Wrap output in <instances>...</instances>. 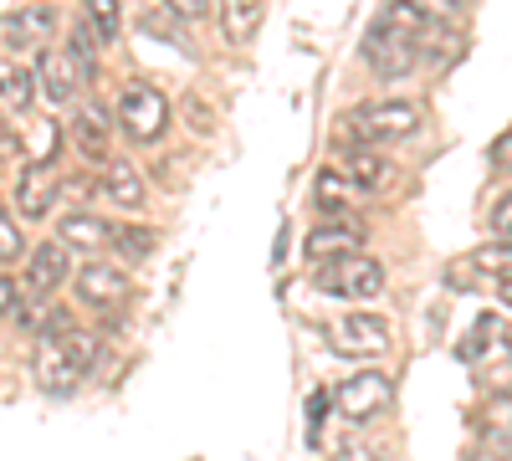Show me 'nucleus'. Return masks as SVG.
<instances>
[{
    "label": "nucleus",
    "instance_id": "aec40b11",
    "mask_svg": "<svg viewBox=\"0 0 512 461\" xmlns=\"http://www.w3.org/2000/svg\"><path fill=\"white\" fill-rule=\"evenodd\" d=\"M344 175L354 190H379L384 185V159L374 149H344Z\"/></svg>",
    "mask_w": 512,
    "mask_h": 461
},
{
    "label": "nucleus",
    "instance_id": "5701e85b",
    "mask_svg": "<svg viewBox=\"0 0 512 461\" xmlns=\"http://www.w3.org/2000/svg\"><path fill=\"white\" fill-rule=\"evenodd\" d=\"M82 16H88V26L98 31V41H113L118 26H123V6H118V0H82Z\"/></svg>",
    "mask_w": 512,
    "mask_h": 461
},
{
    "label": "nucleus",
    "instance_id": "6ab92c4d",
    "mask_svg": "<svg viewBox=\"0 0 512 461\" xmlns=\"http://www.w3.org/2000/svg\"><path fill=\"white\" fill-rule=\"evenodd\" d=\"M349 195H354L349 175H338V170H318V180H313V205H318L323 216H344V211H349Z\"/></svg>",
    "mask_w": 512,
    "mask_h": 461
},
{
    "label": "nucleus",
    "instance_id": "c756f323",
    "mask_svg": "<svg viewBox=\"0 0 512 461\" xmlns=\"http://www.w3.org/2000/svg\"><path fill=\"white\" fill-rule=\"evenodd\" d=\"M333 461H379V456H374V451H369V446H364L359 436H349L344 446H338V451H333Z\"/></svg>",
    "mask_w": 512,
    "mask_h": 461
},
{
    "label": "nucleus",
    "instance_id": "f03ea898",
    "mask_svg": "<svg viewBox=\"0 0 512 461\" xmlns=\"http://www.w3.org/2000/svg\"><path fill=\"white\" fill-rule=\"evenodd\" d=\"M98 364V333L88 328H57V333H41V349H36V385L41 395H72L88 369Z\"/></svg>",
    "mask_w": 512,
    "mask_h": 461
},
{
    "label": "nucleus",
    "instance_id": "b1692460",
    "mask_svg": "<svg viewBox=\"0 0 512 461\" xmlns=\"http://www.w3.org/2000/svg\"><path fill=\"white\" fill-rule=\"evenodd\" d=\"M472 272H487V277H512V241H492V246H477L472 251Z\"/></svg>",
    "mask_w": 512,
    "mask_h": 461
},
{
    "label": "nucleus",
    "instance_id": "4be33fe9",
    "mask_svg": "<svg viewBox=\"0 0 512 461\" xmlns=\"http://www.w3.org/2000/svg\"><path fill=\"white\" fill-rule=\"evenodd\" d=\"M6 26H11V47H21V52H26L31 41H41V36H47V31L57 26V16H52L47 6H36V11H21V16H11Z\"/></svg>",
    "mask_w": 512,
    "mask_h": 461
},
{
    "label": "nucleus",
    "instance_id": "f704fd0d",
    "mask_svg": "<svg viewBox=\"0 0 512 461\" xmlns=\"http://www.w3.org/2000/svg\"><path fill=\"white\" fill-rule=\"evenodd\" d=\"M507 339H512V333H507Z\"/></svg>",
    "mask_w": 512,
    "mask_h": 461
},
{
    "label": "nucleus",
    "instance_id": "dca6fc26",
    "mask_svg": "<svg viewBox=\"0 0 512 461\" xmlns=\"http://www.w3.org/2000/svg\"><path fill=\"white\" fill-rule=\"evenodd\" d=\"M103 190L113 205H123V211H139L144 205V175L134 170V164H123V159H108V175H103Z\"/></svg>",
    "mask_w": 512,
    "mask_h": 461
},
{
    "label": "nucleus",
    "instance_id": "0eeeda50",
    "mask_svg": "<svg viewBox=\"0 0 512 461\" xmlns=\"http://www.w3.org/2000/svg\"><path fill=\"white\" fill-rule=\"evenodd\" d=\"M62 190V159L57 154H41V159H26L21 164V185H16V205H21V216L36 221V216H47L52 211V200Z\"/></svg>",
    "mask_w": 512,
    "mask_h": 461
},
{
    "label": "nucleus",
    "instance_id": "423d86ee",
    "mask_svg": "<svg viewBox=\"0 0 512 461\" xmlns=\"http://www.w3.org/2000/svg\"><path fill=\"white\" fill-rule=\"evenodd\" d=\"M118 123H123V134L134 144H154L169 129V103L154 88L134 82V88H123V98H118Z\"/></svg>",
    "mask_w": 512,
    "mask_h": 461
},
{
    "label": "nucleus",
    "instance_id": "7c9ffc66",
    "mask_svg": "<svg viewBox=\"0 0 512 461\" xmlns=\"http://www.w3.org/2000/svg\"><path fill=\"white\" fill-rule=\"evenodd\" d=\"M159 6H169V11H175L180 21H195V16H205V6H210V0H159Z\"/></svg>",
    "mask_w": 512,
    "mask_h": 461
},
{
    "label": "nucleus",
    "instance_id": "9d476101",
    "mask_svg": "<svg viewBox=\"0 0 512 461\" xmlns=\"http://www.w3.org/2000/svg\"><path fill=\"white\" fill-rule=\"evenodd\" d=\"M67 272H72V246L47 241V246H36V251H31L21 292H26V298H52V292L62 287V277H67Z\"/></svg>",
    "mask_w": 512,
    "mask_h": 461
},
{
    "label": "nucleus",
    "instance_id": "1a4fd4ad",
    "mask_svg": "<svg viewBox=\"0 0 512 461\" xmlns=\"http://www.w3.org/2000/svg\"><path fill=\"white\" fill-rule=\"evenodd\" d=\"M390 374H379V369H364V374H354V380L333 395V405L344 410V421H374V415L390 405Z\"/></svg>",
    "mask_w": 512,
    "mask_h": 461
},
{
    "label": "nucleus",
    "instance_id": "393cba45",
    "mask_svg": "<svg viewBox=\"0 0 512 461\" xmlns=\"http://www.w3.org/2000/svg\"><path fill=\"white\" fill-rule=\"evenodd\" d=\"M482 431L492 441H512V395H492L482 405Z\"/></svg>",
    "mask_w": 512,
    "mask_h": 461
},
{
    "label": "nucleus",
    "instance_id": "39448f33",
    "mask_svg": "<svg viewBox=\"0 0 512 461\" xmlns=\"http://www.w3.org/2000/svg\"><path fill=\"white\" fill-rule=\"evenodd\" d=\"M313 282L328 292V298L364 303V298H379L384 292V267L374 257H364V251H354V257H344V262H323Z\"/></svg>",
    "mask_w": 512,
    "mask_h": 461
},
{
    "label": "nucleus",
    "instance_id": "473e14b6",
    "mask_svg": "<svg viewBox=\"0 0 512 461\" xmlns=\"http://www.w3.org/2000/svg\"><path fill=\"white\" fill-rule=\"evenodd\" d=\"M16 298H21V287H16L11 277H0V318H6V313L16 308Z\"/></svg>",
    "mask_w": 512,
    "mask_h": 461
},
{
    "label": "nucleus",
    "instance_id": "2eb2a0df",
    "mask_svg": "<svg viewBox=\"0 0 512 461\" xmlns=\"http://www.w3.org/2000/svg\"><path fill=\"white\" fill-rule=\"evenodd\" d=\"M262 21H267V0H221V36L231 47H246Z\"/></svg>",
    "mask_w": 512,
    "mask_h": 461
},
{
    "label": "nucleus",
    "instance_id": "2f4dec72",
    "mask_svg": "<svg viewBox=\"0 0 512 461\" xmlns=\"http://www.w3.org/2000/svg\"><path fill=\"white\" fill-rule=\"evenodd\" d=\"M11 159H21V139L0 123V164H11Z\"/></svg>",
    "mask_w": 512,
    "mask_h": 461
},
{
    "label": "nucleus",
    "instance_id": "f3484780",
    "mask_svg": "<svg viewBox=\"0 0 512 461\" xmlns=\"http://www.w3.org/2000/svg\"><path fill=\"white\" fill-rule=\"evenodd\" d=\"M36 98V67H21L16 57H0V103L26 113Z\"/></svg>",
    "mask_w": 512,
    "mask_h": 461
},
{
    "label": "nucleus",
    "instance_id": "a878e982",
    "mask_svg": "<svg viewBox=\"0 0 512 461\" xmlns=\"http://www.w3.org/2000/svg\"><path fill=\"white\" fill-rule=\"evenodd\" d=\"M113 246L123 251V257H149V251L159 246V236L149 231V226H113Z\"/></svg>",
    "mask_w": 512,
    "mask_h": 461
},
{
    "label": "nucleus",
    "instance_id": "20e7f679",
    "mask_svg": "<svg viewBox=\"0 0 512 461\" xmlns=\"http://www.w3.org/2000/svg\"><path fill=\"white\" fill-rule=\"evenodd\" d=\"M323 339L338 359H379L390 354V323L379 313H338L323 323Z\"/></svg>",
    "mask_w": 512,
    "mask_h": 461
},
{
    "label": "nucleus",
    "instance_id": "a211bd4d",
    "mask_svg": "<svg viewBox=\"0 0 512 461\" xmlns=\"http://www.w3.org/2000/svg\"><path fill=\"white\" fill-rule=\"evenodd\" d=\"M57 231H62V236H57L62 246H82V251H103V246H113V226L98 221V216H82V211L67 216Z\"/></svg>",
    "mask_w": 512,
    "mask_h": 461
},
{
    "label": "nucleus",
    "instance_id": "c85d7f7f",
    "mask_svg": "<svg viewBox=\"0 0 512 461\" xmlns=\"http://www.w3.org/2000/svg\"><path fill=\"white\" fill-rule=\"evenodd\" d=\"M492 231H497V241H512V195H502L492 205Z\"/></svg>",
    "mask_w": 512,
    "mask_h": 461
},
{
    "label": "nucleus",
    "instance_id": "6e6552de",
    "mask_svg": "<svg viewBox=\"0 0 512 461\" xmlns=\"http://www.w3.org/2000/svg\"><path fill=\"white\" fill-rule=\"evenodd\" d=\"M512 323L502 318V313H482L477 323H472V333L461 339V359L472 364L477 374L487 369V364H497V359H512Z\"/></svg>",
    "mask_w": 512,
    "mask_h": 461
},
{
    "label": "nucleus",
    "instance_id": "4468645a",
    "mask_svg": "<svg viewBox=\"0 0 512 461\" xmlns=\"http://www.w3.org/2000/svg\"><path fill=\"white\" fill-rule=\"evenodd\" d=\"M72 144L88 154L93 164L108 159V108L103 103H82L77 118H72Z\"/></svg>",
    "mask_w": 512,
    "mask_h": 461
},
{
    "label": "nucleus",
    "instance_id": "f257e3e1",
    "mask_svg": "<svg viewBox=\"0 0 512 461\" xmlns=\"http://www.w3.org/2000/svg\"><path fill=\"white\" fill-rule=\"evenodd\" d=\"M436 16H425L415 0H390L374 26L364 31V62L379 77H405L410 67H420V47H425V31H431Z\"/></svg>",
    "mask_w": 512,
    "mask_h": 461
},
{
    "label": "nucleus",
    "instance_id": "f8f14e48",
    "mask_svg": "<svg viewBox=\"0 0 512 461\" xmlns=\"http://www.w3.org/2000/svg\"><path fill=\"white\" fill-rule=\"evenodd\" d=\"M77 298L88 308H118L128 298V277L108 262H88V267H77Z\"/></svg>",
    "mask_w": 512,
    "mask_h": 461
},
{
    "label": "nucleus",
    "instance_id": "cd10ccee",
    "mask_svg": "<svg viewBox=\"0 0 512 461\" xmlns=\"http://www.w3.org/2000/svg\"><path fill=\"white\" fill-rule=\"evenodd\" d=\"M415 6H420L425 16H436V21H456V16L466 11V0H415Z\"/></svg>",
    "mask_w": 512,
    "mask_h": 461
},
{
    "label": "nucleus",
    "instance_id": "bb28decb",
    "mask_svg": "<svg viewBox=\"0 0 512 461\" xmlns=\"http://www.w3.org/2000/svg\"><path fill=\"white\" fill-rule=\"evenodd\" d=\"M21 246H26V236L16 231V221H11L6 211H0V262H16Z\"/></svg>",
    "mask_w": 512,
    "mask_h": 461
},
{
    "label": "nucleus",
    "instance_id": "412c9836",
    "mask_svg": "<svg viewBox=\"0 0 512 461\" xmlns=\"http://www.w3.org/2000/svg\"><path fill=\"white\" fill-rule=\"evenodd\" d=\"M62 47H67V57L77 62L82 82H93V72H98V31H93L88 21H82V26H72V31H67Z\"/></svg>",
    "mask_w": 512,
    "mask_h": 461
},
{
    "label": "nucleus",
    "instance_id": "72a5a7b5",
    "mask_svg": "<svg viewBox=\"0 0 512 461\" xmlns=\"http://www.w3.org/2000/svg\"><path fill=\"white\" fill-rule=\"evenodd\" d=\"M497 298H502V308H512V277H502V282H497Z\"/></svg>",
    "mask_w": 512,
    "mask_h": 461
},
{
    "label": "nucleus",
    "instance_id": "7ed1b4c3",
    "mask_svg": "<svg viewBox=\"0 0 512 461\" xmlns=\"http://www.w3.org/2000/svg\"><path fill=\"white\" fill-rule=\"evenodd\" d=\"M420 103L410 98H374V103H359L349 118H344V134L359 139V144H390V139H405L420 129Z\"/></svg>",
    "mask_w": 512,
    "mask_h": 461
},
{
    "label": "nucleus",
    "instance_id": "9b49d317",
    "mask_svg": "<svg viewBox=\"0 0 512 461\" xmlns=\"http://www.w3.org/2000/svg\"><path fill=\"white\" fill-rule=\"evenodd\" d=\"M359 246H364V226H354V221H328V226H313V231L303 236V257L323 267V262L354 257Z\"/></svg>",
    "mask_w": 512,
    "mask_h": 461
},
{
    "label": "nucleus",
    "instance_id": "ddd939ff",
    "mask_svg": "<svg viewBox=\"0 0 512 461\" xmlns=\"http://www.w3.org/2000/svg\"><path fill=\"white\" fill-rule=\"evenodd\" d=\"M36 72H41V93H47V103H57V108L72 103L77 88H82V72H77V62L67 57V47H62V52H41Z\"/></svg>",
    "mask_w": 512,
    "mask_h": 461
}]
</instances>
